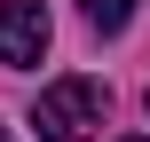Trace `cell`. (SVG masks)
Segmentation results:
<instances>
[{
  "instance_id": "obj_1",
  "label": "cell",
  "mask_w": 150,
  "mask_h": 142,
  "mask_svg": "<svg viewBox=\"0 0 150 142\" xmlns=\"http://www.w3.org/2000/svg\"><path fill=\"white\" fill-rule=\"evenodd\" d=\"M32 126H40V142H95V126H103V87H95V79H55V87H40Z\"/></svg>"
},
{
  "instance_id": "obj_2",
  "label": "cell",
  "mask_w": 150,
  "mask_h": 142,
  "mask_svg": "<svg viewBox=\"0 0 150 142\" xmlns=\"http://www.w3.org/2000/svg\"><path fill=\"white\" fill-rule=\"evenodd\" d=\"M47 40H55V24H47L40 0H0V63L32 71V63L47 55Z\"/></svg>"
},
{
  "instance_id": "obj_3",
  "label": "cell",
  "mask_w": 150,
  "mask_h": 142,
  "mask_svg": "<svg viewBox=\"0 0 150 142\" xmlns=\"http://www.w3.org/2000/svg\"><path fill=\"white\" fill-rule=\"evenodd\" d=\"M79 8H87L95 32H127V16H134V0H79Z\"/></svg>"
},
{
  "instance_id": "obj_4",
  "label": "cell",
  "mask_w": 150,
  "mask_h": 142,
  "mask_svg": "<svg viewBox=\"0 0 150 142\" xmlns=\"http://www.w3.org/2000/svg\"><path fill=\"white\" fill-rule=\"evenodd\" d=\"M127 142H150V134H127Z\"/></svg>"
},
{
  "instance_id": "obj_5",
  "label": "cell",
  "mask_w": 150,
  "mask_h": 142,
  "mask_svg": "<svg viewBox=\"0 0 150 142\" xmlns=\"http://www.w3.org/2000/svg\"><path fill=\"white\" fill-rule=\"evenodd\" d=\"M0 142H8V134H0Z\"/></svg>"
}]
</instances>
